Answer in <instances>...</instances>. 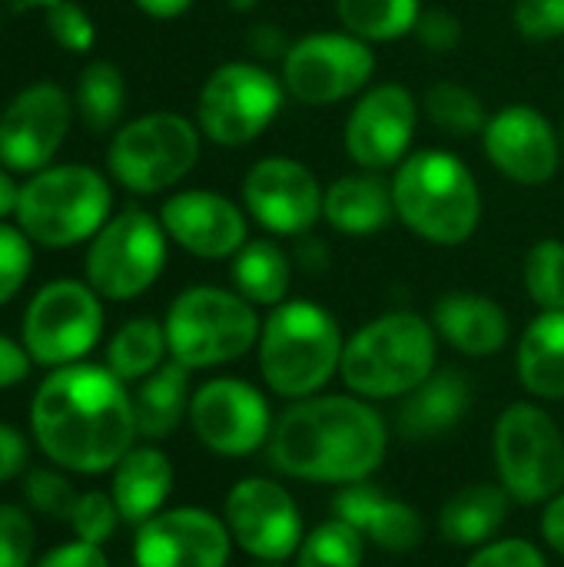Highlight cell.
<instances>
[{
	"label": "cell",
	"instance_id": "4dcf8cb0",
	"mask_svg": "<svg viewBox=\"0 0 564 567\" xmlns=\"http://www.w3.org/2000/svg\"><path fill=\"white\" fill-rule=\"evenodd\" d=\"M170 355L166 346V329L163 322L140 316L130 319L116 329V336L106 346V369L120 379V382H143L146 375H153Z\"/></svg>",
	"mask_w": 564,
	"mask_h": 567
},
{
	"label": "cell",
	"instance_id": "f35d334b",
	"mask_svg": "<svg viewBox=\"0 0 564 567\" xmlns=\"http://www.w3.org/2000/svg\"><path fill=\"white\" fill-rule=\"evenodd\" d=\"M33 266L30 236L20 226L0 223V306H7L27 282Z\"/></svg>",
	"mask_w": 564,
	"mask_h": 567
},
{
	"label": "cell",
	"instance_id": "f546056e",
	"mask_svg": "<svg viewBox=\"0 0 564 567\" xmlns=\"http://www.w3.org/2000/svg\"><path fill=\"white\" fill-rule=\"evenodd\" d=\"M293 276H296V262L293 256L276 243V239H249L233 259H229V279L233 289L253 302L256 309H276L289 299L293 289Z\"/></svg>",
	"mask_w": 564,
	"mask_h": 567
},
{
	"label": "cell",
	"instance_id": "7dc6e473",
	"mask_svg": "<svg viewBox=\"0 0 564 567\" xmlns=\"http://www.w3.org/2000/svg\"><path fill=\"white\" fill-rule=\"evenodd\" d=\"M30 365H33V359L23 349V342L17 346L13 339L0 336V392L20 385L30 375Z\"/></svg>",
	"mask_w": 564,
	"mask_h": 567
},
{
	"label": "cell",
	"instance_id": "d6a6232c",
	"mask_svg": "<svg viewBox=\"0 0 564 567\" xmlns=\"http://www.w3.org/2000/svg\"><path fill=\"white\" fill-rule=\"evenodd\" d=\"M422 113L429 116V123L439 133L455 136V140L482 136V130L492 116L485 110V100L459 80H435L422 93Z\"/></svg>",
	"mask_w": 564,
	"mask_h": 567
},
{
	"label": "cell",
	"instance_id": "7402d4cb",
	"mask_svg": "<svg viewBox=\"0 0 564 567\" xmlns=\"http://www.w3.org/2000/svg\"><path fill=\"white\" fill-rule=\"evenodd\" d=\"M332 515L386 555H412L425 542L422 512L402 498H392L386 488L372 485V478L339 488L332 498Z\"/></svg>",
	"mask_w": 564,
	"mask_h": 567
},
{
	"label": "cell",
	"instance_id": "cb8c5ba5",
	"mask_svg": "<svg viewBox=\"0 0 564 567\" xmlns=\"http://www.w3.org/2000/svg\"><path fill=\"white\" fill-rule=\"evenodd\" d=\"M472 409V382L462 369H435L419 389L399 399L396 432L412 442H439L455 432Z\"/></svg>",
	"mask_w": 564,
	"mask_h": 567
},
{
	"label": "cell",
	"instance_id": "836d02e7",
	"mask_svg": "<svg viewBox=\"0 0 564 567\" xmlns=\"http://www.w3.org/2000/svg\"><path fill=\"white\" fill-rule=\"evenodd\" d=\"M126 106V80L116 63L93 60L76 80V110L90 133H106L120 123Z\"/></svg>",
	"mask_w": 564,
	"mask_h": 567
},
{
	"label": "cell",
	"instance_id": "3957f363",
	"mask_svg": "<svg viewBox=\"0 0 564 567\" xmlns=\"http://www.w3.org/2000/svg\"><path fill=\"white\" fill-rule=\"evenodd\" d=\"M396 219L432 246H465L482 226V189L452 150H416L392 173Z\"/></svg>",
	"mask_w": 564,
	"mask_h": 567
},
{
	"label": "cell",
	"instance_id": "9f6ffc18",
	"mask_svg": "<svg viewBox=\"0 0 564 567\" xmlns=\"http://www.w3.org/2000/svg\"><path fill=\"white\" fill-rule=\"evenodd\" d=\"M246 567H283V565H276V561H253V565H246Z\"/></svg>",
	"mask_w": 564,
	"mask_h": 567
},
{
	"label": "cell",
	"instance_id": "db71d44e",
	"mask_svg": "<svg viewBox=\"0 0 564 567\" xmlns=\"http://www.w3.org/2000/svg\"><path fill=\"white\" fill-rule=\"evenodd\" d=\"M17 199H20L17 183L10 179V173H3V169H0V219H7V216H13V213H17Z\"/></svg>",
	"mask_w": 564,
	"mask_h": 567
},
{
	"label": "cell",
	"instance_id": "b9f144b4",
	"mask_svg": "<svg viewBox=\"0 0 564 567\" xmlns=\"http://www.w3.org/2000/svg\"><path fill=\"white\" fill-rule=\"evenodd\" d=\"M515 30L525 40L545 43L564 37V0H515Z\"/></svg>",
	"mask_w": 564,
	"mask_h": 567
},
{
	"label": "cell",
	"instance_id": "52a82bcc",
	"mask_svg": "<svg viewBox=\"0 0 564 567\" xmlns=\"http://www.w3.org/2000/svg\"><path fill=\"white\" fill-rule=\"evenodd\" d=\"M113 209L103 173L83 163L47 166L20 186L17 226L43 249H66L93 239Z\"/></svg>",
	"mask_w": 564,
	"mask_h": 567
},
{
	"label": "cell",
	"instance_id": "83f0119b",
	"mask_svg": "<svg viewBox=\"0 0 564 567\" xmlns=\"http://www.w3.org/2000/svg\"><path fill=\"white\" fill-rule=\"evenodd\" d=\"M515 372L522 389L539 402L564 399V309L539 312L515 349Z\"/></svg>",
	"mask_w": 564,
	"mask_h": 567
},
{
	"label": "cell",
	"instance_id": "60d3db41",
	"mask_svg": "<svg viewBox=\"0 0 564 567\" xmlns=\"http://www.w3.org/2000/svg\"><path fill=\"white\" fill-rule=\"evenodd\" d=\"M33 522L17 505H0V567H33Z\"/></svg>",
	"mask_w": 564,
	"mask_h": 567
},
{
	"label": "cell",
	"instance_id": "6da1fadb",
	"mask_svg": "<svg viewBox=\"0 0 564 567\" xmlns=\"http://www.w3.org/2000/svg\"><path fill=\"white\" fill-rule=\"evenodd\" d=\"M30 432L40 452L66 472H113L140 435L133 392L106 365L53 369L33 392Z\"/></svg>",
	"mask_w": 564,
	"mask_h": 567
},
{
	"label": "cell",
	"instance_id": "ffe728a7",
	"mask_svg": "<svg viewBox=\"0 0 564 567\" xmlns=\"http://www.w3.org/2000/svg\"><path fill=\"white\" fill-rule=\"evenodd\" d=\"M70 130V96L40 80L20 90L0 113V163L13 173H40Z\"/></svg>",
	"mask_w": 564,
	"mask_h": 567
},
{
	"label": "cell",
	"instance_id": "bcb514c9",
	"mask_svg": "<svg viewBox=\"0 0 564 567\" xmlns=\"http://www.w3.org/2000/svg\"><path fill=\"white\" fill-rule=\"evenodd\" d=\"M27 458H30V449H27L23 432L0 422V482L17 478L27 468Z\"/></svg>",
	"mask_w": 564,
	"mask_h": 567
},
{
	"label": "cell",
	"instance_id": "11a10c76",
	"mask_svg": "<svg viewBox=\"0 0 564 567\" xmlns=\"http://www.w3.org/2000/svg\"><path fill=\"white\" fill-rule=\"evenodd\" d=\"M229 3V10H236V13H249V10H256L263 0H226Z\"/></svg>",
	"mask_w": 564,
	"mask_h": 567
},
{
	"label": "cell",
	"instance_id": "5bb4252c",
	"mask_svg": "<svg viewBox=\"0 0 564 567\" xmlns=\"http://www.w3.org/2000/svg\"><path fill=\"white\" fill-rule=\"evenodd\" d=\"M276 415L263 389L246 379H209L189 399V429L203 449L223 458H246L269 445Z\"/></svg>",
	"mask_w": 564,
	"mask_h": 567
},
{
	"label": "cell",
	"instance_id": "ee69618b",
	"mask_svg": "<svg viewBox=\"0 0 564 567\" xmlns=\"http://www.w3.org/2000/svg\"><path fill=\"white\" fill-rule=\"evenodd\" d=\"M412 37L429 53H449L462 43V20L445 7H429V10H422Z\"/></svg>",
	"mask_w": 564,
	"mask_h": 567
},
{
	"label": "cell",
	"instance_id": "8d00e7d4",
	"mask_svg": "<svg viewBox=\"0 0 564 567\" xmlns=\"http://www.w3.org/2000/svg\"><path fill=\"white\" fill-rule=\"evenodd\" d=\"M120 512L113 505V495L110 492H83L73 505V515H70V525H73V535L80 542H90V545H100L113 538L116 525H120Z\"/></svg>",
	"mask_w": 564,
	"mask_h": 567
},
{
	"label": "cell",
	"instance_id": "c3c4849f",
	"mask_svg": "<svg viewBox=\"0 0 564 567\" xmlns=\"http://www.w3.org/2000/svg\"><path fill=\"white\" fill-rule=\"evenodd\" d=\"M289 47H293V40L283 33L279 23H256L253 33H249V50L259 60H279L283 63V56L289 53Z\"/></svg>",
	"mask_w": 564,
	"mask_h": 567
},
{
	"label": "cell",
	"instance_id": "d6986e66",
	"mask_svg": "<svg viewBox=\"0 0 564 567\" xmlns=\"http://www.w3.org/2000/svg\"><path fill=\"white\" fill-rule=\"evenodd\" d=\"M229 555L233 535L226 522L206 508H163L136 525V567H226Z\"/></svg>",
	"mask_w": 564,
	"mask_h": 567
},
{
	"label": "cell",
	"instance_id": "7a4b0ae2",
	"mask_svg": "<svg viewBox=\"0 0 564 567\" xmlns=\"http://www.w3.org/2000/svg\"><path fill=\"white\" fill-rule=\"evenodd\" d=\"M389 439V422L372 402L352 392H319L276 415L266 452L286 478L346 488L369 482L382 468Z\"/></svg>",
	"mask_w": 564,
	"mask_h": 567
},
{
	"label": "cell",
	"instance_id": "d4e9b609",
	"mask_svg": "<svg viewBox=\"0 0 564 567\" xmlns=\"http://www.w3.org/2000/svg\"><path fill=\"white\" fill-rule=\"evenodd\" d=\"M322 219L342 236L362 239L382 233L396 219L392 183L372 169H356L332 179L322 196Z\"/></svg>",
	"mask_w": 564,
	"mask_h": 567
},
{
	"label": "cell",
	"instance_id": "1f68e13d",
	"mask_svg": "<svg viewBox=\"0 0 564 567\" xmlns=\"http://www.w3.org/2000/svg\"><path fill=\"white\" fill-rule=\"evenodd\" d=\"M339 27L366 43H392L416 30L422 0H336Z\"/></svg>",
	"mask_w": 564,
	"mask_h": 567
},
{
	"label": "cell",
	"instance_id": "ac0fdd59",
	"mask_svg": "<svg viewBox=\"0 0 564 567\" xmlns=\"http://www.w3.org/2000/svg\"><path fill=\"white\" fill-rule=\"evenodd\" d=\"M489 163L519 186H545L562 166L564 143L555 123L529 103H509L482 130Z\"/></svg>",
	"mask_w": 564,
	"mask_h": 567
},
{
	"label": "cell",
	"instance_id": "7bdbcfd3",
	"mask_svg": "<svg viewBox=\"0 0 564 567\" xmlns=\"http://www.w3.org/2000/svg\"><path fill=\"white\" fill-rule=\"evenodd\" d=\"M465 567H548L545 551L529 538H495L472 551Z\"/></svg>",
	"mask_w": 564,
	"mask_h": 567
},
{
	"label": "cell",
	"instance_id": "8992f818",
	"mask_svg": "<svg viewBox=\"0 0 564 567\" xmlns=\"http://www.w3.org/2000/svg\"><path fill=\"white\" fill-rule=\"evenodd\" d=\"M170 359L189 372L216 369L243 359L256 349L263 319L253 302L236 289L223 286H189L183 289L163 319Z\"/></svg>",
	"mask_w": 564,
	"mask_h": 567
},
{
	"label": "cell",
	"instance_id": "681fc988",
	"mask_svg": "<svg viewBox=\"0 0 564 567\" xmlns=\"http://www.w3.org/2000/svg\"><path fill=\"white\" fill-rule=\"evenodd\" d=\"M542 538L564 558V492H558L548 505H542Z\"/></svg>",
	"mask_w": 564,
	"mask_h": 567
},
{
	"label": "cell",
	"instance_id": "5b68a950",
	"mask_svg": "<svg viewBox=\"0 0 564 567\" xmlns=\"http://www.w3.org/2000/svg\"><path fill=\"white\" fill-rule=\"evenodd\" d=\"M439 369V336L432 319L396 309L369 319L346 339L342 385L366 402L406 399Z\"/></svg>",
	"mask_w": 564,
	"mask_h": 567
},
{
	"label": "cell",
	"instance_id": "30bf717a",
	"mask_svg": "<svg viewBox=\"0 0 564 567\" xmlns=\"http://www.w3.org/2000/svg\"><path fill=\"white\" fill-rule=\"evenodd\" d=\"M286 96L283 76H276L269 66L229 60L206 76L196 100V126L203 140L216 146H249L276 123Z\"/></svg>",
	"mask_w": 564,
	"mask_h": 567
},
{
	"label": "cell",
	"instance_id": "ba28073f",
	"mask_svg": "<svg viewBox=\"0 0 564 567\" xmlns=\"http://www.w3.org/2000/svg\"><path fill=\"white\" fill-rule=\"evenodd\" d=\"M492 458L502 488L519 505H548L564 492V432L539 402H512L492 429Z\"/></svg>",
	"mask_w": 564,
	"mask_h": 567
},
{
	"label": "cell",
	"instance_id": "ab89813d",
	"mask_svg": "<svg viewBox=\"0 0 564 567\" xmlns=\"http://www.w3.org/2000/svg\"><path fill=\"white\" fill-rule=\"evenodd\" d=\"M47 30L63 50H73V53H86L96 40V27L90 13L73 0H60L47 10Z\"/></svg>",
	"mask_w": 564,
	"mask_h": 567
},
{
	"label": "cell",
	"instance_id": "816d5d0a",
	"mask_svg": "<svg viewBox=\"0 0 564 567\" xmlns=\"http://www.w3.org/2000/svg\"><path fill=\"white\" fill-rule=\"evenodd\" d=\"M143 13L156 17V20H173L180 13H186L193 7V0H133Z\"/></svg>",
	"mask_w": 564,
	"mask_h": 567
},
{
	"label": "cell",
	"instance_id": "4316f807",
	"mask_svg": "<svg viewBox=\"0 0 564 567\" xmlns=\"http://www.w3.org/2000/svg\"><path fill=\"white\" fill-rule=\"evenodd\" d=\"M509 508H512V495L502 488V482L465 485L442 505V512L435 518L439 538L452 548L475 551L499 538V532L509 518Z\"/></svg>",
	"mask_w": 564,
	"mask_h": 567
},
{
	"label": "cell",
	"instance_id": "8fae6325",
	"mask_svg": "<svg viewBox=\"0 0 564 567\" xmlns=\"http://www.w3.org/2000/svg\"><path fill=\"white\" fill-rule=\"evenodd\" d=\"M166 229L140 206H123L103 223L86 249V282L100 299L130 302L143 296L166 269Z\"/></svg>",
	"mask_w": 564,
	"mask_h": 567
},
{
	"label": "cell",
	"instance_id": "4fadbf2b",
	"mask_svg": "<svg viewBox=\"0 0 564 567\" xmlns=\"http://www.w3.org/2000/svg\"><path fill=\"white\" fill-rule=\"evenodd\" d=\"M103 332L100 292L90 282H47L23 312V349L37 365L63 369L90 355Z\"/></svg>",
	"mask_w": 564,
	"mask_h": 567
},
{
	"label": "cell",
	"instance_id": "6f0895ef",
	"mask_svg": "<svg viewBox=\"0 0 564 567\" xmlns=\"http://www.w3.org/2000/svg\"><path fill=\"white\" fill-rule=\"evenodd\" d=\"M562 143H564V130H562Z\"/></svg>",
	"mask_w": 564,
	"mask_h": 567
},
{
	"label": "cell",
	"instance_id": "277c9868",
	"mask_svg": "<svg viewBox=\"0 0 564 567\" xmlns=\"http://www.w3.org/2000/svg\"><path fill=\"white\" fill-rule=\"evenodd\" d=\"M342 352V326L312 299H286L269 309L256 342V362L266 389L289 402L319 395L339 375Z\"/></svg>",
	"mask_w": 564,
	"mask_h": 567
},
{
	"label": "cell",
	"instance_id": "f1b7e54d",
	"mask_svg": "<svg viewBox=\"0 0 564 567\" xmlns=\"http://www.w3.org/2000/svg\"><path fill=\"white\" fill-rule=\"evenodd\" d=\"M189 369L180 362H163L153 375H146L133 392V415L140 439L163 442L170 439L183 419H189Z\"/></svg>",
	"mask_w": 564,
	"mask_h": 567
},
{
	"label": "cell",
	"instance_id": "f907efd6",
	"mask_svg": "<svg viewBox=\"0 0 564 567\" xmlns=\"http://www.w3.org/2000/svg\"><path fill=\"white\" fill-rule=\"evenodd\" d=\"M293 262L302 266L306 272H326L329 269V249L312 233H306V236H299V246H296Z\"/></svg>",
	"mask_w": 564,
	"mask_h": 567
},
{
	"label": "cell",
	"instance_id": "7c38bea8",
	"mask_svg": "<svg viewBox=\"0 0 564 567\" xmlns=\"http://www.w3.org/2000/svg\"><path fill=\"white\" fill-rule=\"evenodd\" d=\"M286 93L302 106H336L372 86L376 53L372 43L346 33L322 30L293 40L279 63Z\"/></svg>",
	"mask_w": 564,
	"mask_h": 567
},
{
	"label": "cell",
	"instance_id": "44dd1931",
	"mask_svg": "<svg viewBox=\"0 0 564 567\" xmlns=\"http://www.w3.org/2000/svg\"><path fill=\"white\" fill-rule=\"evenodd\" d=\"M166 236L196 259H233L249 243V219L243 206L213 189H180L163 209Z\"/></svg>",
	"mask_w": 564,
	"mask_h": 567
},
{
	"label": "cell",
	"instance_id": "d590c367",
	"mask_svg": "<svg viewBox=\"0 0 564 567\" xmlns=\"http://www.w3.org/2000/svg\"><path fill=\"white\" fill-rule=\"evenodd\" d=\"M522 282L529 299L542 312L564 309V243L562 239H539L522 262Z\"/></svg>",
	"mask_w": 564,
	"mask_h": 567
},
{
	"label": "cell",
	"instance_id": "74e56055",
	"mask_svg": "<svg viewBox=\"0 0 564 567\" xmlns=\"http://www.w3.org/2000/svg\"><path fill=\"white\" fill-rule=\"evenodd\" d=\"M27 502L33 505V512L47 515V518H57V522H70L73 515V505L80 498V492L53 468H33L27 475Z\"/></svg>",
	"mask_w": 564,
	"mask_h": 567
},
{
	"label": "cell",
	"instance_id": "9c48e42d",
	"mask_svg": "<svg viewBox=\"0 0 564 567\" xmlns=\"http://www.w3.org/2000/svg\"><path fill=\"white\" fill-rule=\"evenodd\" d=\"M199 150H203V133L189 116L156 110L130 120L113 133L106 150V166L113 179L130 193L153 196L183 183L196 169Z\"/></svg>",
	"mask_w": 564,
	"mask_h": 567
},
{
	"label": "cell",
	"instance_id": "2e32d148",
	"mask_svg": "<svg viewBox=\"0 0 564 567\" xmlns=\"http://www.w3.org/2000/svg\"><path fill=\"white\" fill-rule=\"evenodd\" d=\"M422 103L402 83H376L359 93L346 116L342 146L359 169H396L409 153L419 130Z\"/></svg>",
	"mask_w": 564,
	"mask_h": 567
},
{
	"label": "cell",
	"instance_id": "484cf974",
	"mask_svg": "<svg viewBox=\"0 0 564 567\" xmlns=\"http://www.w3.org/2000/svg\"><path fill=\"white\" fill-rule=\"evenodd\" d=\"M173 492V462L156 445H133L113 468L110 495L126 525H143L163 512Z\"/></svg>",
	"mask_w": 564,
	"mask_h": 567
},
{
	"label": "cell",
	"instance_id": "e575fe53",
	"mask_svg": "<svg viewBox=\"0 0 564 567\" xmlns=\"http://www.w3.org/2000/svg\"><path fill=\"white\" fill-rule=\"evenodd\" d=\"M293 561L296 567H362L366 538L352 525L332 515L329 522L306 532Z\"/></svg>",
	"mask_w": 564,
	"mask_h": 567
},
{
	"label": "cell",
	"instance_id": "f5cc1de1",
	"mask_svg": "<svg viewBox=\"0 0 564 567\" xmlns=\"http://www.w3.org/2000/svg\"><path fill=\"white\" fill-rule=\"evenodd\" d=\"M53 3L60 0H0V30L13 20V17H23L30 10H50Z\"/></svg>",
	"mask_w": 564,
	"mask_h": 567
},
{
	"label": "cell",
	"instance_id": "e0dca14e",
	"mask_svg": "<svg viewBox=\"0 0 564 567\" xmlns=\"http://www.w3.org/2000/svg\"><path fill=\"white\" fill-rule=\"evenodd\" d=\"M326 186L293 156H263L243 176V209L269 233L299 239L322 219Z\"/></svg>",
	"mask_w": 564,
	"mask_h": 567
},
{
	"label": "cell",
	"instance_id": "f6af8a7d",
	"mask_svg": "<svg viewBox=\"0 0 564 567\" xmlns=\"http://www.w3.org/2000/svg\"><path fill=\"white\" fill-rule=\"evenodd\" d=\"M33 567H110L106 555L100 545H90V542H66V545H57L53 551H47L43 558H37Z\"/></svg>",
	"mask_w": 564,
	"mask_h": 567
},
{
	"label": "cell",
	"instance_id": "9a60e30c",
	"mask_svg": "<svg viewBox=\"0 0 564 567\" xmlns=\"http://www.w3.org/2000/svg\"><path fill=\"white\" fill-rule=\"evenodd\" d=\"M223 522L233 535V545L253 561L286 565L296 558L306 538L302 512L289 488L263 475L239 478L229 488L223 502Z\"/></svg>",
	"mask_w": 564,
	"mask_h": 567
},
{
	"label": "cell",
	"instance_id": "603a6c76",
	"mask_svg": "<svg viewBox=\"0 0 564 567\" xmlns=\"http://www.w3.org/2000/svg\"><path fill=\"white\" fill-rule=\"evenodd\" d=\"M432 326L445 346H452L459 355L469 359H492L512 339L509 312L492 296L472 289H455L439 296L432 306Z\"/></svg>",
	"mask_w": 564,
	"mask_h": 567
}]
</instances>
